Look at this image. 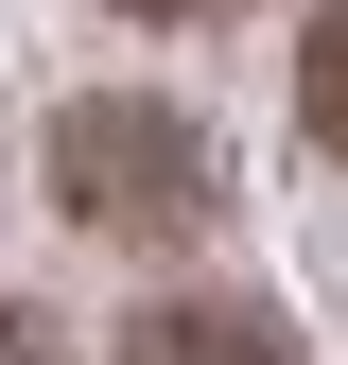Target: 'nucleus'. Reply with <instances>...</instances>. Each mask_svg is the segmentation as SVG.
Returning <instances> with one entry per match:
<instances>
[{
	"instance_id": "1",
	"label": "nucleus",
	"mask_w": 348,
	"mask_h": 365,
	"mask_svg": "<svg viewBox=\"0 0 348 365\" xmlns=\"http://www.w3.org/2000/svg\"><path fill=\"white\" fill-rule=\"evenodd\" d=\"M53 209L105 226V244H192L209 209H227V174H209V140L174 105H140V87H105V105L53 122Z\"/></svg>"
},
{
	"instance_id": "2",
	"label": "nucleus",
	"mask_w": 348,
	"mask_h": 365,
	"mask_svg": "<svg viewBox=\"0 0 348 365\" xmlns=\"http://www.w3.org/2000/svg\"><path fill=\"white\" fill-rule=\"evenodd\" d=\"M122 365H296V331L261 296H157L140 331H122Z\"/></svg>"
},
{
	"instance_id": "3",
	"label": "nucleus",
	"mask_w": 348,
	"mask_h": 365,
	"mask_svg": "<svg viewBox=\"0 0 348 365\" xmlns=\"http://www.w3.org/2000/svg\"><path fill=\"white\" fill-rule=\"evenodd\" d=\"M296 122H314V140L348 157V0H331L314 35H296Z\"/></svg>"
},
{
	"instance_id": "4",
	"label": "nucleus",
	"mask_w": 348,
	"mask_h": 365,
	"mask_svg": "<svg viewBox=\"0 0 348 365\" xmlns=\"http://www.w3.org/2000/svg\"><path fill=\"white\" fill-rule=\"evenodd\" d=\"M122 18H227V0H122Z\"/></svg>"
},
{
	"instance_id": "5",
	"label": "nucleus",
	"mask_w": 348,
	"mask_h": 365,
	"mask_svg": "<svg viewBox=\"0 0 348 365\" xmlns=\"http://www.w3.org/2000/svg\"><path fill=\"white\" fill-rule=\"evenodd\" d=\"M0 365H35V313H0Z\"/></svg>"
}]
</instances>
